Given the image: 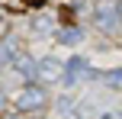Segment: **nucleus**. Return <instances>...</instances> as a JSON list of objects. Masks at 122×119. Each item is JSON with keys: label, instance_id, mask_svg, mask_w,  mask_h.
Returning a JSON list of instances; mask_svg holds the SVG:
<instances>
[{"label": "nucleus", "instance_id": "obj_5", "mask_svg": "<svg viewBox=\"0 0 122 119\" xmlns=\"http://www.w3.org/2000/svg\"><path fill=\"white\" fill-rule=\"evenodd\" d=\"M19 55H23V52H19V39H16V36H6V39H0V68L13 64Z\"/></svg>", "mask_w": 122, "mask_h": 119}, {"label": "nucleus", "instance_id": "obj_10", "mask_svg": "<svg viewBox=\"0 0 122 119\" xmlns=\"http://www.w3.org/2000/svg\"><path fill=\"white\" fill-rule=\"evenodd\" d=\"M32 32H36V36H45V32H51V19H48V16L32 19Z\"/></svg>", "mask_w": 122, "mask_h": 119}, {"label": "nucleus", "instance_id": "obj_7", "mask_svg": "<svg viewBox=\"0 0 122 119\" xmlns=\"http://www.w3.org/2000/svg\"><path fill=\"white\" fill-rule=\"evenodd\" d=\"M80 39H84V29L80 26H61L58 29V42H64V45H77Z\"/></svg>", "mask_w": 122, "mask_h": 119}, {"label": "nucleus", "instance_id": "obj_6", "mask_svg": "<svg viewBox=\"0 0 122 119\" xmlns=\"http://www.w3.org/2000/svg\"><path fill=\"white\" fill-rule=\"evenodd\" d=\"M13 64H16V71L26 77V84H36V77H39V61H32L29 55H19Z\"/></svg>", "mask_w": 122, "mask_h": 119}, {"label": "nucleus", "instance_id": "obj_4", "mask_svg": "<svg viewBox=\"0 0 122 119\" xmlns=\"http://www.w3.org/2000/svg\"><path fill=\"white\" fill-rule=\"evenodd\" d=\"M64 68H67V64L58 61V58H42V61H39V77H42L45 84L61 81V77H64Z\"/></svg>", "mask_w": 122, "mask_h": 119}, {"label": "nucleus", "instance_id": "obj_3", "mask_svg": "<svg viewBox=\"0 0 122 119\" xmlns=\"http://www.w3.org/2000/svg\"><path fill=\"white\" fill-rule=\"evenodd\" d=\"M87 71H90V61H87V58H80V55H74L71 61H67V68H64V77H61V81H64V87H74V84H77Z\"/></svg>", "mask_w": 122, "mask_h": 119}, {"label": "nucleus", "instance_id": "obj_12", "mask_svg": "<svg viewBox=\"0 0 122 119\" xmlns=\"http://www.w3.org/2000/svg\"><path fill=\"white\" fill-rule=\"evenodd\" d=\"M6 106H10V100H6V93H3V87H0V113H3Z\"/></svg>", "mask_w": 122, "mask_h": 119}, {"label": "nucleus", "instance_id": "obj_1", "mask_svg": "<svg viewBox=\"0 0 122 119\" xmlns=\"http://www.w3.org/2000/svg\"><path fill=\"white\" fill-rule=\"evenodd\" d=\"M93 26L100 32H106V36L122 32V3H116V0H100L93 6Z\"/></svg>", "mask_w": 122, "mask_h": 119}, {"label": "nucleus", "instance_id": "obj_11", "mask_svg": "<svg viewBox=\"0 0 122 119\" xmlns=\"http://www.w3.org/2000/svg\"><path fill=\"white\" fill-rule=\"evenodd\" d=\"M23 6H29V10H39V6H45V0H19Z\"/></svg>", "mask_w": 122, "mask_h": 119}, {"label": "nucleus", "instance_id": "obj_8", "mask_svg": "<svg viewBox=\"0 0 122 119\" xmlns=\"http://www.w3.org/2000/svg\"><path fill=\"white\" fill-rule=\"evenodd\" d=\"M100 81L109 90H122V68H112V71H106V74H100Z\"/></svg>", "mask_w": 122, "mask_h": 119}, {"label": "nucleus", "instance_id": "obj_2", "mask_svg": "<svg viewBox=\"0 0 122 119\" xmlns=\"http://www.w3.org/2000/svg\"><path fill=\"white\" fill-rule=\"evenodd\" d=\"M48 103V90L39 87V84H26L16 97H13V106L19 109V116H29V113H39V109Z\"/></svg>", "mask_w": 122, "mask_h": 119}, {"label": "nucleus", "instance_id": "obj_9", "mask_svg": "<svg viewBox=\"0 0 122 119\" xmlns=\"http://www.w3.org/2000/svg\"><path fill=\"white\" fill-rule=\"evenodd\" d=\"M55 109H58L61 116H71L74 109H77V103H74L71 97H58V100H55Z\"/></svg>", "mask_w": 122, "mask_h": 119}]
</instances>
